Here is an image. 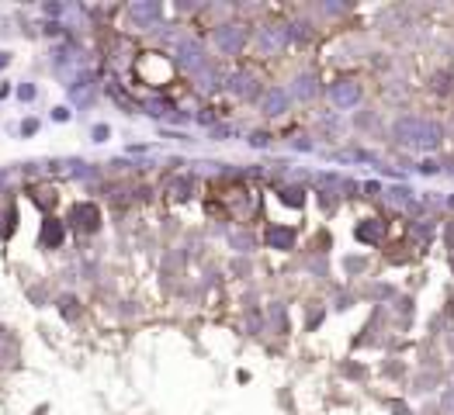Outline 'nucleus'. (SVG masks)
<instances>
[{
	"label": "nucleus",
	"instance_id": "f257e3e1",
	"mask_svg": "<svg viewBox=\"0 0 454 415\" xmlns=\"http://www.w3.org/2000/svg\"><path fill=\"white\" fill-rule=\"evenodd\" d=\"M333 100L344 104V107L354 104V100H357V87H350V83H347V87H336V90H333Z\"/></svg>",
	"mask_w": 454,
	"mask_h": 415
},
{
	"label": "nucleus",
	"instance_id": "f03ea898",
	"mask_svg": "<svg viewBox=\"0 0 454 415\" xmlns=\"http://www.w3.org/2000/svg\"><path fill=\"white\" fill-rule=\"evenodd\" d=\"M271 242H274V246H291V232L274 229V232H271Z\"/></svg>",
	"mask_w": 454,
	"mask_h": 415
},
{
	"label": "nucleus",
	"instance_id": "7ed1b4c3",
	"mask_svg": "<svg viewBox=\"0 0 454 415\" xmlns=\"http://www.w3.org/2000/svg\"><path fill=\"white\" fill-rule=\"evenodd\" d=\"M357 236H361V239H378V236H382V225H364Z\"/></svg>",
	"mask_w": 454,
	"mask_h": 415
}]
</instances>
